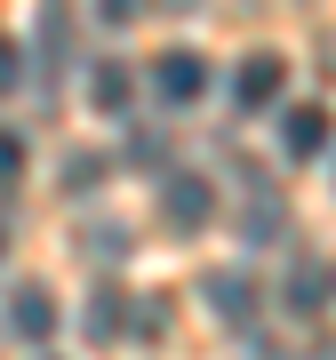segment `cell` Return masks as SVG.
<instances>
[{
  "label": "cell",
  "instance_id": "cell-1",
  "mask_svg": "<svg viewBox=\"0 0 336 360\" xmlns=\"http://www.w3.org/2000/svg\"><path fill=\"white\" fill-rule=\"evenodd\" d=\"M280 89H288V56L257 49V56H240V65H233V104H240V112H264Z\"/></svg>",
  "mask_w": 336,
  "mask_h": 360
},
{
  "label": "cell",
  "instance_id": "cell-8",
  "mask_svg": "<svg viewBox=\"0 0 336 360\" xmlns=\"http://www.w3.org/2000/svg\"><path fill=\"white\" fill-rule=\"evenodd\" d=\"M16 176H25V136H16V129H0V193H8Z\"/></svg>",
  "mask_w": 336,
  "mask_h": 360
},
{
  "label": "cell",
  "instance_id": "cell-9",
  "mask_svg": "<svg viewBox=\"0 0 336 360\" xmlns=\"http://www.w3.org/2000/svg\"><path fill=\"white\" fill-rule=\"evenodd\" d=\"M16 80H25V49H16V40H8V32H0V96H8V89H16Z\"/></svg>",
  "mask_w": 336,
  "mask_h": 360
},
{
  "label": "cell",
  "instance_id": "cell-5",
  "mask_svg": "<svg viewBox=\"0 0 336 360\" xmlns=\"http://www.w3.org/2000/svg\"><path fill=\"white\" fill-rule=\"evenodd\" d=\"M8 328L25 336V345H40V336H56V296L40 288V281H25V288L8 296Z\"/></svg>",
  "mask_w": 336,
  "mask_h": 360
},
{
  "label": "cell",
  "instance_id": "cell-3",
  "mask_svg": "<svg viewBox=\"0 0 336 360\" xmlns=\"http://www.w3.org/2000/svg\"><path fill=\"white\" fill-rule=\"evenodd\" d=\"M160 217L176 224V232H200L208 217H217V184H208V176H168V200H160Z\"/></svg>",
  "mask_w": 336,
  "mask_h": 360
},
{
  "label": "cell",
  "instance_id": "cell-10",
  "mask_svg": "<svg viewBox=\"0 0 336 360\" xmlns=\"http://www.w3.org/2000/svg\"><path fill=\"white\" fill-rule=\"evenodd\" d=\"M288 296H297V304H321V296H328V281H321V272H297V288H288Z\"/></svg>",
  "mask_w": 336,
  "mask_h": 360
},
{
  "label": "cell",
  "instance_id": "cell-2",
  "mask_svg": "<svg viewBox=\"0 0 336 360\" xmlns=\"http://www.w3.org/2000/svg\"><path fill=\"white\" fill-rule=\"evenodd\" d=\"M153 89H160L168 104L208 96V56H200V49H160V56H153Z\"/></svg>",
  "mask_w": 336,
  "mask_h": 360
},
{
  "label": "cell",
  "instance_id": "cell-6",
  "mask_svg": "<svg viewBox=\"0 0 336 360\" xmlns=\"http://www.w3.org/2000/svg\"><path fill=\"white\" fill-rule=\"evenodd\" d=\"M89 336H96V345L129 336V296H120V288H96V296H89Z\"/></svg>",
  "mask_w": 336,
  "mask_h": 360
},
{
  "label": "cell",
  "instance_id": "cell-7",
  "mask_svg": "<svg viewBox=\"0 0 336 360\" xmlns=\"http://www.w3.org/2000/svg\"><path fill=\"white\" fill-rule=\"evenodd\" d=\"M96 80H89V104H96V112H120V104H129V89H136V80H129V65H89Z\"/></svg>",
  "mask_w": 336,
  "mask_h": 360
},
{
  "label": "cell",
  "instance_id": "cell-4",
  "mask_svg": "<svg viewBox=\"0 0 336 360\" xmlns=\"http://www.w3.org/2000/svg\"><path fill=\"white\" fill-rule=\"evenodd\" d=\"M328 136H336L328 104H297V112L280 120V153H288V160H312V153H328Z\"/></svg>",
  "mask_w": 336,
  "mask_h": 360
}]
</instances>
